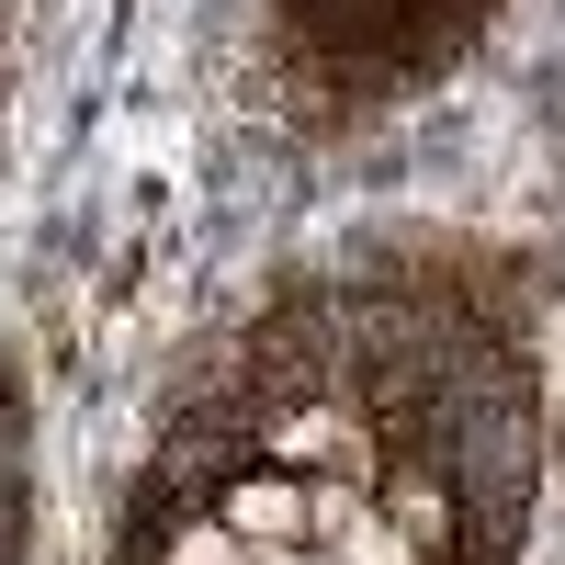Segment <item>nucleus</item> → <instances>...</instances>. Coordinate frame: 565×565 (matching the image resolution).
Here are the masks:
<instances>
[{"label": "nucleus", "mask_w": 565, "mask_h": 565, "mask_svg": "<svg viewBox=\"0 0 565 565\" xmlns=\"http://www.w3.org/2000/svg\"><path fill=\"white\" fill-rule=\"evenodd\" d=\"M215 521L238 543H306V476H282V463H238L215 498Z\"/></svg>", "instance_id": "obj_1"}, {"label": "nucleus", "mask_w": 565, "mask_h": 565, "mask_svg": "<svg viewBox=\"0 0 565 565\" xmlns=\"http://www.w3.org/2000/svg\"><path fill=\"white\" fill-rule=\"evenodd\" d=\"M148 565H249V543L226 532L215 509H181V521L159 532V554H148Z\"/></svg>", "instance_id": "obj_2"}, {"label": "nucleus", "mask_w": 565, "mask_h": 565, "mask_svg": "<svg viewBox=\"0 0 565 565\" xmlns=\"http://www.w3.org/2000/svg\"><path fill=\"white\" fill-rule=\"evenodd\" d=\"M340 565H441V554H418V543H407V532L385 521V498H373V521H362V532L340 543Z\"/></svg>", "instance_id": "obj_3"}, {"label": "nucleus", "mask_w": 565, "mask_h": 565, "mask_svg": "<svg viewBox=\"0 0 565 565\" xmlns=\"http://www.w3.org/2000/svg\"><path fill=\"white\" fill-rule=\"evenodd\" d=\"M306 23L317 34H373V23H396V0H306Z\"/></svg>", "instance_id": "obj_4"}, {"label": "nucleus", "mask_w": 565, "mask_h": 565, "mask_svg": "<svg viewBox=\"0 0 565 565\" xmlns=\"http://www.w3.org/2000/svg\"><path fill=\"white\" fill-rule=\"evenodd\" d=\"M295 565H340V554H317V543H306V554H295Z\"/></svg>", "instance_id": "obj_5"}, {"label": "nucleus", "mask_w": 565, "mask_h": 565, "mask_svg": "<svg viewBox=\"0 0 565 565\" xmlns=\"http://www.w3.org/2000/svg\"><path fill=\"white\" fill-rule=\"evenodd\" d=\"M441 565H463V554H441Z\"/></svg>", "instance_id": "obj_6"}]
</instances>
